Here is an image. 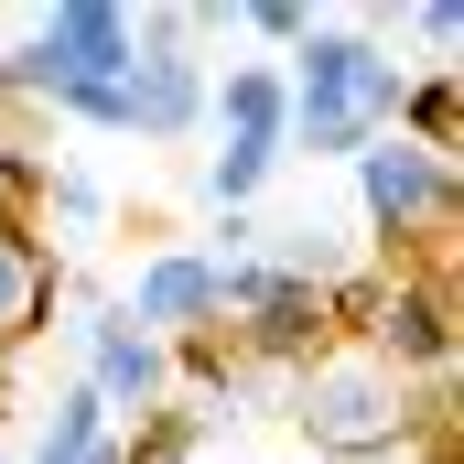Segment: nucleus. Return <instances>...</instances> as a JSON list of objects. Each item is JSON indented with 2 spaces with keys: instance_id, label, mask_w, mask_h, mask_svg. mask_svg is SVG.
Here are the masks:
<instances>
[{
  "instance_id": "obj_4",
  "label": "nucleus",
  "mask_w": 464,
  "mask_h": 464,
  "mask_svg": "<svg viewBox=\"0 0 464 464\" xmlns=\"http://www.w3.org/2000/svg\"><path fill=\"white\" fill-rule=\"evenodd\" d=\"M367 356L389 378H443L454 367V292L443 281H378L367 303Z\"/></svg>"
},
{
  "instance_id": "obj_17",
  "label": "nucleus",
  "mask_w": 464,
  "mask_h": 464,
  "mask_svg": "<svg viewBox=\"0 0 464 464\" xmlns=\"http://www.w3.org/2000/svg\"><path fill=\"white\" fill-rule=\"evenodd\" d=\"M378 464H454V454H443V443H432V454H378Z\"/></svg>"
},
{
  "instance_id": "obj_1",
  "label": "nucleus",
  "mask_w": 464,
  "mask_h": 464,
  "mask_svg": "<svg viewBox=\"0 0 464 464\" xmlns=\"http://www.w3.org/2000/svg\"><path fill=\"white\" fill-rule=\"evenodd\" d=\"M292 421H303V443H314V454L378 464V454H411L432 411L411 400V378H389L367 346H335V356H314V367L292 378Z\"/></svg>"
},
{
  "instance_id": "obj_13",
  "label": "nucleus",
  "mask_w": 464,
  "mask_h": 464,
  "mask_svg": "<svg viewBox=\"0 0 464 464\" xmlns=\"http://www.w3.org/2000/svg\"><path fill=\"white\" fill-rule=\"evenodd\" d=\"M44 195V162L22 151V140H0V227H22V206Z\"/></svg>"
},
{
  "instance_id": "obj_10",
  "label": "nucleus",
  "mask_w": 464,
  "mask_h": 464,
  "mask_svg": "<svg viewBox=\"0 0 464 464\" xmlns=\"http://www.w3.org/2000/svg\"><path fill=\"white\" fill-rule=\"evenodd\" d=\"M400 140L411 151H432V162H454L464 151V87L432 65V76H411V98H400Z\"/></svg>"
},
{
  "instance_id": "obj_11",
  "label": "nucleus",
  "mask_w": 464,
  "mask_h": 464,
  "mask_svg": "<svg viewBox=\"0 0 464 464\" xmlns=\"http://www.w3.org/2000/svg\"><path fill=\"white\" fill-rule=\"evenodd\" d=\"M270 173H281V140H217V151H206V195H217L227 217H248V195H259Z\"/></svg>"
},
{
  "instance_id": "obj_9",
  "label": "nucleus",
  "mask_w": 464,
  "mask_h": 464,
  "mask_svg": "<svg viewBox=\"0 0 464 464\" xmlns=\"http://www.w3.org/2000/svg\"><path fill=\"white\" fill-rule=\"evenodd\" d=\"M33 464H119V432H109V400L76 378L65 400H54V421H44V454Z\"/></svg>"
},
{
  "instance_id": "obj_7",
  "label": "nucleus",
  "mask_w": 464,
  "mask_h": 464,
  "mask_svg": "<svg viewBox=\"0 0 464 464\" xmlns=\"http://www.w3.org/2000/svg\"><path fill=\"white\" fill-rule=\"evenodd\" d=\"M206 119H217V140H281L292 130L281 65H227V87H206Z\"/></svg>"
},
{
  "instance_id": "obj_2",
  "label": "nucleus",
  "mask_w": 464,
  "mask_h": 464,
  "mask_svg": "<svg viewBox=\"0 0 464 464\" xmlns=\"http://www.w3.org/2000/svg\"><path fill=\"white\" fill-rule=\"evenodd\" d=\"M130 65V11L119 0H65L44 11L11 54H0V98H65V87H109Z\"/></svg>"
},
{
  "instance_id": "obj_12",
  "label": "nucleus",
  "mask_w": 464,
  "mask_h": 464,
  "mask_svg": "<svg viewBox=\"0 0 464 464\" xmlns=\"http://www.w3.org/2000/svg\"><path fill=\"white\" fill-rule=\"evenodd\" d=\"M195 443H206V411H140L119 464H195Z\"/></svg>"
},
{
  "instance_id": "obj_5",
  "label": "nucleus",
  "mask_w": 464,
  "mask_h": 464,
  "mask_svg": "<svg viewBox=\"0 0 464 464\" xmlns=\"http://www.w3.org/2000/svg\"><path fill=\"white\" fill-rule=\"evenodd\" d=\"M76 335H87V389H98L109 411H162V389H173V346H151L119 303H87Z\"/></svg>"
},
{
  "instance_id": "obj_16",
  "label": "nucleus",
  "mask_w": 464,
  "mask_h": 464,
  "mask_svg": "<svg viewBox=\"0 0 464 464\" xmlns=\"http://www.w3.org/2000/svg\"><path fill=\"white\" fill-rule=\"evenodd\" d=\"M421 44L454 54V44H464V0H421Z\"/></svg>"
},
{
  "instance_id": "obj_8",
  "label": "nucleus",
  "mask_w": 464,
  "mask_h": 464,
  "mask_svg": "<svg viewBox=\"0 0 464 464\" xmlns=\"http://www.w3.org/2000/svg\"><path fill=\"white\" fill-rule=\"evenodd\" d=\"M44 303H54V248L33 227H0V346H11Z\"/></svg>"
},
{
  "instance_id": "obj_6",
  "label": "nucleus",
  "mask_w": 464,
  "mask_h": 464,
  "mask_svg": "<svg viewBox=\"0 0 464 464\" xmlns=\"http://www.w3.org/2000/svg\"><path fill=\"white\" fill-rule=\"evenodd\" d=\"M151 346L162 335H206L217 324V259L206 248H162V259H140V281H130V303H119Z\"/></svg>"
},
{
  "instance_id": "obj_15",
  "label": "nucleus",
  "mask_w": 464,
  "mask_h": 464,
  "mask_svg": "<svg viewBox=\"0 0 464 464\" xmlns=\"http://www.w3.org/2000/svg\"><path fill=\"white\" fill-rule=\"evenodd\" d=\"M237 22H248L259 44H303V33H314V11H303V0H248Z\"/></svg>"
},
{
  "instance_id": "obj_14",
  "label": "nucleus",
  "mask_w": 464,
  "mask_h": 464,
  "mask_svg": "<svg viewBox=\"0 0 464 464\" xmlns=\"http://www.w3.org/2000/svg\"><path fill=\"white\" fill-rule=\"evenodd\" d=\"M44 206H54L65 227H98V217H109V195H98L87 173H44Z\"/></svg>"
},
{
  "instance_id": "obj_3",
  "label": "nucleus",
  "mask_w": 464,
  "mask_h": 464,
  "mask_svg": "<svg viewBox=\"0 0 464 464\" xmlns=\"http://www.w3.org/2000/svg\"><path fill=\"white\" fill-rule=\"evenodd\" d=\"M356 206H367V227L389 237H443L454 227V162H432V151H411L400 130H378L367 151H356Z\"/></svg>"
}]
</instances>
